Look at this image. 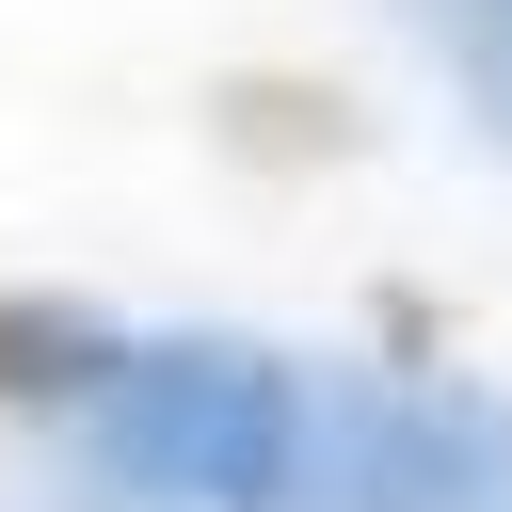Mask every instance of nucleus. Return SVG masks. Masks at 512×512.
<instances>
[{
  "label": "nucleus",
  "instance_id": "nucleus-6",
  "mask_svg": "<svg viewBox=\"0 0 512 512\" xmlns=\"http://www.w3.org/2000/svg\"><path fill=\"white\" fill-rule=\"evenodd\" d=\"M0 512H144V496H128V480L64 432V464H16V480H0Z\"/></svg>",
  "mask_w": 512,
  "mask_h": 512
},
{
  "label": "nucleus",
  "instance_id": "nucleus-4",
  "mask_svg": "<svg viewBox=\"0 0 512 512\" xmlns=\"http://www.w3.org/2000/svg\"><path fill=\"white\" fill-rule=\"evenodd\" d=\"M416 48H432V80L464 96V128L512 160V0H384Z\"/></svg>",
  "mask_w": 512,
  "mask_h": 512
},
{
  "label": "nucleus",
  "instance_id": "nucleus-2",
  "mask_svg": "<svg viewBox=\"0 0 512 512\" xmlns=\"http://www.w3.org/2000/svg\"><path fill=\"white\" fill-rule=\"evenodd\" d=\"M288 512H512V384H480V368H320Z\"/></svg>",
  "mask_w": 512,
  "mask_h": 512
},
{
  "label": "nucleus",
  "instance_id": "nucleus-1",
  "mask_svg": "<svg viewBox=\"0 0 512 512\" xmlns=\"http://www.w3.org/2000/svg\"><path fill=\"white\" fill-rule=\"evenodd\" d=\"M304 416H320V368L272 352V336H128L112 384L64 416L144 512H288V464H304Z\"/></svg>",
  "mask_w": 512,
  "mask_h": 512
},
{
  "label": "nucleus",
  "instance_id": "nucleus-3",
  "mask_svg": "<svg viewBox=\"0 0 512 512\" xmlns=\"http://www.w3.org/2000/svg\"><path fill=\"white\" fill-rule=\"evenodd\" d=\"M112 320L96 304H64V288H0V416H80L96 384H112Z\"/></svg>",
  "mask_w": 512,
  "mask_h": 512
},
{
  "label": "nucleus",
  "instance_id": "nucleus-5",
  "mask_svg": "<svg viewBox=\"0 0 512 512\" xmlns=\"http://www.w3.org/2000/svg\"><path fill=\"white\" fill-rule=\"evenodd\" d=\"M208 128H224L240 160H288V176H304V160H352V96H336V80H224Z\"/></svg>",
  "mask_w": 512,
  "mask_h": 512
}]
</instances>
